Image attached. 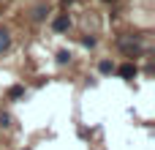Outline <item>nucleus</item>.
<instances>
[{"label": "nucleus", "mask_w": 155, "mask_h": 150, "mask_svg": "<svg viewBox=\"0 0 155 150\" xmlns=\"http://www.w3.org/2000/svg\"><path fill=\"white\" fill-rule=\"evenodd\" d=\"M123 79H131V77H136V66L134 63H125V66H120V71H117Z\"/></svg>", "instance_id": "2"}, {"label": "nucleus", "mask_w": 155, "mask_h": 150, "mask_svg": "<svg viewBox=\"0 0 155 150\" xmlns=\"http://www.w3.org/2000/svg\"><path fill=\"white\" fill-rule=\"evenodd\" d=\"M68 60H71V52H65V49H63V52H57V63H60V66H65Z\"/></svg>", "instance_id": "5"}, {"label": "nucleus", "mask_w": 155, "mask_h": 150, "mask_svg": "<svg viewBox=\"0 0 155 150\" xmlns=\"http://www.w3.org/2000/svg\"><path fill=\"white\" fill-rule=\"evenodd\" d=\"M8 44H11V33L8 30H0V55L8 49Z\"/></svg>", "instance_id": "3"}, {"label": "nucleus", "mask_w": 155, "mask_h": 150, "mask_svg": "<svg viewBox=\"0 0 155 150\" xmlns=\"http://www.w3.org/2000/svg\"><path fill=\"white\" fill-rule=\"evenodd\" d=\"M22 93H25V87H22V85H16V87H11V90H8V98H19Z\"/></svg>", "instance_id": "6"}, {"label": "nucleus", "mask_w": 155, "mask_h": 150, "mask_svg": "<svg viewBox=\"0 0 155 150\" xmlns=\"http://www.w3.org/2000/svg\"><path fill=\"white\" fill-rule=\"evenodd\" d=\"M44 14H46V8H44V5H38V8L33 11V19L38 22V19H44Z\"/></svg>", "instance_id": "7"}, {"label": "nucleus", "mask_w": 155, "mask_h": 150, "mask_svg": "<svg viewBox=\"0 0 155 150\" xmlns=\"http://www.w3.org/2000/svg\"><path fill=\"white\" fill-rule=\"evenodd\" d=\"M98 71H101V74H112V71H114V66H112L109 60H101V66H98Z\"/></svg>", "instance_id": "4"}, {"label": "nucleus", "mask_w": 155, "mask_h": 150, "mask_svg": "<svg viewBox=\"0 0 155 150\" xmlns=\"http://www.w3.org/2000/svg\"><path fill=\"white\" fill-rule=\"evenodd\" d=\"M52 27H54L57 33H63V30H68V27H71V19H68V16H57V19L52 22Z\"/></svg>", "instance_id": "1"}]
</instances>
